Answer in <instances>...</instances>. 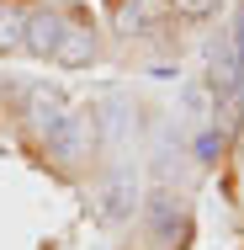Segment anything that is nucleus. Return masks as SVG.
Wrapping results in <instances>:
<instances>
[{"mask_svg": "<svg viewBox=\"0 0 244 250\" xmlns=\"http://www.w3.org/2000/svg\"><path fill=\"white\" fill-rule=\"evenodd\" d=\"M91 208H96V224H128L133 218V208H138V176L133 170H112V176H101L96 192H91Z\"/></svg>", "mask_w": 244, "mask_h": 250, "instance_id": "obj_1", "label": "nucleus"}, {"mask_svg": "<svg viewBox=\"0 0 244 250\" xmlns=\"http://www.w3.org/2000/svg\"><path fill=\"white\" fill-rule=\"evenodd\" d=\"M64 117H69V96H64L58 85H32V91H27V123H32L38 133H58Z\"/></svg>", "mask_w": 244, "mask_h": 250, "instance_id": "obj_2", "label": "nucleus"}, {"mask_svg": "<svg viewBox=\"0 0 244 250\" xmlns=\"http://www.w3.org/2000/svg\"><path fill=\"white\" fill-rule=\"evenodd\" d=\"M91 59H96V32L80 27V21H64L58 43H53V64H64V69H85Z\"/></svg>", "mask_w": 244, "mask_h": 250, "instance_id": "obj_3", "label": "nucleus"}, {"mask_svg": "<svg viewBox=\"0 0 244 250\" xmlns=\"http://www.w3.org/2000/svg\"><path fill=\"white\" fill-rule=\"evenodd\" d=\"M27 5H16V0H0V53H16L27 48Z\"/></svg>", "mask_w": 244, "mask_h": 250, "instance_id": "obj_4", "label": "nucleus"}, {"mask_svg": "<svg viewBox=\"0 0 244 250\" xmlns=\"http://www.w3.org/2000/svg\"><path fill=\"white\" fill-rule=\"evenodd\" d=\"M58 32H64V21H58L53 11H32V16H27V48H32V53L53 59V43H58Z\"/></svg>", "mask_w": 244, "mask_h": 250, "instance_id": "obj_5", "label": "nucleus"}, {"mask_svg": "<svg viewBox=\"0 0 244 250\" xmlns=\"http://www.w3.org/2000/svg\"><path fill=\"white\" fill-rule=\"evenodd\" d=\"M149 224H154V234L170 245V240L181 234V202L170 197V192H159V197H154V208H149Z\"/></svg>", "mask_w": 244, "mask_h": 250, "instance_id": "obj_6", "label": "nucleus"}, {"mask_svg": "<svg viewBox=\"0 0 244 250\" xmlns=\"http://www.w3.org/2000/svg\"><path fill=\"white\" fill-rule=\"evenodd\" d=\"M186 112H191V123L196 128H207V123H218V106H212V91H207V85H202V80H196V85H186Z\"/></svg>", "mask_w": 244, "mask_h": 250, "instance_id": "obj_7", "label": "nucleus"}, {"mask_svg": "<svg viewBox=\"0 0 244 250\" xmlns=\"http://www.w3.org/2000/svg\"><path fill=\"white\" fill-rule=\"evenodd\" d=\"M223 0H170V11L175 16H186V21H202V16H212Z\"/></svg>", "mask_w": 244, "mask_h": 250, "instance_id": "obj_8", "label": "nucleus"}]
</instances>
